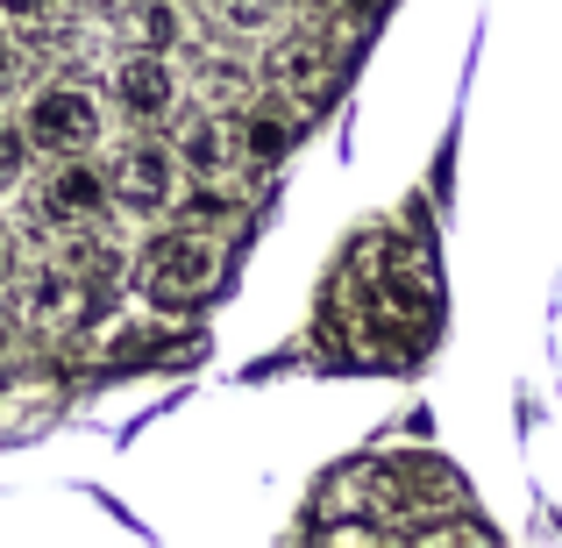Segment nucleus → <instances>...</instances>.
Here are the masks:
<instances>
[{
    "instance_id": "39448f33",
    "label": "nucleus",
    "mask_w": 562,
    "mask_h": 548,
    "mask_svg": "<svg viewBox=\"0 0 562 548\" xmlns=\"http://www.w3.org/2000/svg\"><path fill=\"white\" fill-rule=\"evenodd\" d=\"M179 200V157L157 136H128L114 143L108 157V206H128V214H165Z\"/></svg>"
},
{
    "instance_id": "dca6fc26",
    "label": "nucleus",
    "mask_w": 562,
    "mask_h": 548,
    "mask_svg": "<svg viewBox=\"0 0 562 548\" xmlns=\"http://www.w3.org/2000/svg\"><path fill=\"white\" fill-rule=\"evenodd\" d=\"M8 286H14V235L0 228V292H8Z\"/></svg>"
},
{
    "instance_id": "9b49d317",
    "label": "nucleus",
    "mask_w": 562,
    "mask_h": 548,
    "mask_svg": "<svg viewBox=\"0 0 562 548\" xmlns=\"http://www.w3.org/2000/svg\"><path fill=\"white\" fill-rule=\"evenodd\" d=\"M206 8H214V22L228 29V36H271L285 0H206Z\"/></svg>"
},
{
    "instance_id": "f03ea898",
    "label": "nucleus",
    "mask_w": 562,
    "mask_h": 548,
    "mask_svg": "<svg viewBox=\"0 0 562 548\" xmlns=\"http://www.w3.org/2000/svg\"><path fill=\"white\" fill-rule=\"evenodd\" d=\"M221 264H228L221 235L206 221H186L143 249V292H150V306H200L221 286Z\"/></svg>"
},
{
    "instance_id": "2eb2a0df",
    "label": "nucleus",
    "mask_w": 562,
    "mask_h": 548,
    "mask_svg": "<svg viewBox=\"0 0 562 548\" xmlns=\"http://www.w3.org/2000/svg\"><path fill=\"white\" fill-rule=\"evenodd\" d=\"M14 79H22V51H14V29L0 22V93H8Z\"/></svg>"
},
{
    "instance_id": "a211bd4d",
    "label": "nucleus",
    "mask_w": 562,
    "mask_h": 548,
    "mask_svg": "<svg viewBox=\"0 0 562 548\" xmlns=\"http://www.w3.org/2000/svg\"><path fill=\"white\" fill-rule=\"evenodd\" d=\"M186 8H206V0H186Z\"/></svg>"
},
{
    "instance_id": "1a4fd4ad",
    "label": "nucleus",
    "mask_w": 562,
    "mask_h": 548,
    "mask_svg": "<svg viewBox=\"0 0 562 548\" xmlns=\"http://www.w3.org/2000/svg\"><path fill=\"white\" fill-rule=\"evenodd\" d=\"M292 136H300V108H285V100H249L243 122H235V157H249V165H285Z\"/></svg>"
},
{
    "instance_id": "f257e3e1",
    "label": "nucleus",
    "mask_w": 562,
    "mask_h": 548,
    "mask_svg": "<svg viewBox=\"0 0 562 548\" xmlns=\"http://www.w3.org/2000/svg\"><path fill=\"white\" fill-rule=\"evenodd\" d=\"M14 200H22L29 235H43V243H71V235L100 228V214H108V171H100L86 150H71V157H50L43 179L29 171V186L14 192Z\"/></svg>"
},
{
    "instance_id": "6e6552de",
    "label": "nucleus",
    "mask_w": 562,
    "mask_h": 548,
    "mask_svg": "<svg viewBox=\"0 0 562 548\" xmlns=\"http://www.w3.org/2000/svg\"><path fill=\"white\" fill-rule=\"evenodd\" d=\"M171 157H179V179H200V186H221L235 171V122L221 108H200L186 114V128L171 136Z\"/></svg>"
},
{
    "instance_id": "4468645a",
    "label": "nucleus",
    "mask_w": 562,
    "mask_h": 548,
    "mask_svg": "<svg viewBox=\"0 0 562 548\" xmlns=\"http://www.w3.org/2000/svg\"><path fill=\"white\" fill-rule=\"evenodd\" d=\"M57 14V0H0V22L8 29H43Z\"/></svg>"
},
{
    "instance_id": "f8f14e48",
    "label": "nucleus",
    "mask_w": 562,
    "mask_h": 548,
    "mask_svg": "<svg viewBox=\"0 0 562 548\" xmlns=\"http://www.w3.org/2000/svg\"><path fill=\"white\" fill-rule=\"evenodd\" d=\"M29 171H36V150H29L22 122H0V200H14L29 186Z\"/></svg>"
},
{
    "instance_id": "0eeeda50",
    "label": "nucleus",
    "mask_w": 562,
    "mask_h": 548,
    "mask_svg": "<svg viewBox=\"0 0 562 548\" xmlns=\"http://www.w3.org/2000/svg\"><path fill=\"white\" fill-rule=\"evenodd\" d=\"M108 86H114V100H122L128 122H171V114H179V93H186L165 51H128V57H114Z\"/></svg>"
},
{
    "instance_id": "423d86ee",
    "label": "nucleus",
    "mask_w": 562,
    "mask_h": 548,
    "mask_svg": "<svg viewBox=\"0 0 562 548\" xmlns=\"http://www.w3.org/2000/svg\"><path fill=\"white\" fill-rule=\"evenodd\" d=\"M93 306H100V286L86 271H71V264H43V271L22 286V321L29 328H50V335L86 328Z\"/></svg>"
},
{
    "instance_id": "9d476101",
    "label": "nucleus",
    "mask_w": 562,
    "mask_h": 548,
    "mask_svg": "<svg viewBox=\"0 0 562 548\" xmlns=\"http://www.w3.org/2000/svg\"><path fill=\"white\" fill-rule=\"evenodd\" d=\"M122 36L136 51H179L186 43V0H128L122 8Z\"/></svg>"
},
{
    "instance_id": "20e7f679",
    "label": "nucleus",
    "mask_w": 562,
    "mask_h": 548,
    "mask_svg": "<svg viewBox=\"0 0 562 548\" xmlns=\"http://www.w3.org/2000/svg\"><path fill=\"white\" fill-rule=\"evenodd\" d=\"M100 128H108L100 100L86 93V86H71V79L36 86V93H29V108H22V136H29V150H43V157L93 150V143H100Z\"/></svg>"
},
{
    "instance_id": "ddd939ff",
    "label": "nucleus",
    "mask_w": 562,
    "mask_h": 548,
    "mask_svg": "<svg viewBox=\"0 0 562 548\" xmlns=\"http://www.w3.org/2000/svg\"><path fill=\"white\" fill-rule=\"evenodd\" d=\"M206 108H235V100H243L249 93V79H243V71H235V65H206Z\"/></svg>"
},
{
    "instance_id": "7ed1b4c3",
    "label": "nucleus",
    "mask_w": 562,
    "mask_h": 548,
    "mask_svg": "<svg viewBox=\"0 0 562 548\" xmlns=\"http://www.w3.org/2000/svg\"><path fill=\"white\" fill-rule=\"evenodd\" d=\"M335 86V36L314 22H292V29H271L263 43V93L285 100V108H314L328 100Z\"/></svg>"
},
{
    "instance_id": "f3484780",
    "label": "nucleus",
    "mask_w": 562,
    "mask_h": 548,
    "mask_svg": "<svg viewBox=\"0 0 562 548\" xmlns=\"http://www.w3.org/2000/svg\"><path fill=\"white\" fill-rule=\"evenodd\" d=\"M335 8H342V14H349V22H371V14L384 8V0H335Z\"/></svg>"
}]
</instances>
